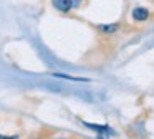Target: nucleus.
Returning <instances> with one entry per match:
<instances>
[{
	"label": "nucleus",
	"mask_w": 154,
	"mask_h": 139,
	"mask_svg": "<svg viewBox=\"0 0 154 139\" xmlns=\"http://www.w3.org/2000/svg\"><path fill=\"white\" fill-rule=\"evenodd\" d=\"M51 5L60 13H70L73 10V0H51Z\"/></svg>",
	"instance_id": "obj_1"
},
{
	"label": "nucleus",
	"mask_w": 154,
	"mask_h": 139,
	"mask_svg": "<svg viewBox=\"0 0 154 139\" xmlns=\"http://www.w3.org/2000/svg\"><path fill=\"white\" fill-rule=\"evenodd\" d=\"M131 17H133L134 22H146V20H149L151 12L147 8H144V7H136L131 12Z\"/></svg>",
	"instance_id": "obj_2"
},
{
	"label": "nucleus",
	"mask_w": 154,
	"mask_h": 139,
	"mask_svg": "<svg viewBox=\"0 0 154 139\" xmlns=\"http://www.w3.org/2000/svg\"><path fill=\"white\" fill-rule=\"evenodd\" d=\"M100 32H103V33H114V32H118L119 30V23H106V25H98L96 26Z\"/></svg>",
	"instance_id": "obj_3"
},
{
	"label": "nucleus",
	"mask_w": 154,
	"mask_h": 139,
	"mask_svg": "<svg viewBox=\"0 0 154 139\" xmlns=\"http://www.w3.org/2000/svg\"><path fill=\"white\" fill-rule=\"evenodd\" d=\"M0 139H17V136H14V137H8V136H2V134H0Z\"/></svg>",
	"instance_id": "obj_4"
}]
</instances>
